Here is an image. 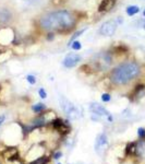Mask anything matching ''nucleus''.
I'll return each instance as SVG.
<instances>
[{
	"label": "nucleus",
	"mask_w": 145,
	"mask_h": 164,
	"mask_svg": "<svg viewBox=\"0 0 145 164\" xmlns=\"http://www.w3.org/2000/svg\"><path fill=\"white\" fill-rule=\"evenodd\" d=\"M0 164H1V163H0Z\"/></svg>",
	"instance_id": "72a5a7b5"
},
{
	"label": "nucleus",
	"mask_w": 145,
	"mask_h": 164,
	"mask_svg": "<svg viewBox=\"0 0 145 164\" xmlns=\"http://www.w3.org/2000/svg\"><path fill=\"white\" fill-rule=\"evenodd\" d=\"M141 66L134 60H126L109 72V81L115 85H126L141 74Z\"/></svg>",
	"instance_id": "f03ea898"
},
{
	"label": "nucleus",
	"mask_w": 145,
	"mask_h": 164,
	"mask_svg": "<svg viewBox=\"0 0 145 164\" xmlns=\"http://www.w3.org/2000/svg\"><path fill=\"white\" fill-rule=\"evenodd\" d=\"M108 146V138L106 133H100L99 136L96 138L95 141V151L97 153H102V151Z\"/></svg>",
	"instance_id": "9b49d317"
},
{
	"label": "nucleus",
	"mask_w": 145,
	"mask_h": 164,
	"mask_svg": "<svg viewBox=\"0 0 145 164\" xmlns=\"http://www.w3.org/2000/svg\"><path fill=\"white\" fill-rule=\"evenodd\" d=\"M48 163H49V158L44 155V156H39L36 160L32 161L30 164H48Z\"/></svg>",
	"instance_id": "6ab92c4d"
},
{
	"label": "nucleus",
	"mask_w": 145,
	"mask_h": 164,
	"mask_svg": "<svg viewBox=\"0 0 145 164\" xmlns=\"http://www.w3.org/2000/svg\"><path fill=\"white\" fill-rule=\"evenodd\" d=\"M0 90H1V87H0Z\"/></svg>",
	"instance_id": "2f4dec72"
},
{
	"label": "nucleus",
	"mask_w": 145,
	"mask_h": 164,
	"mask_svg": "<svg viewBox=\"0 0 145 164\" xmlns=\"http://www.w3.org/2000/svg\"><path fill=\"white\" fill-rule=\"evenodd\" d=\"M51 127L54 128L55 130L57 132H59L61 136H67L70 130H71V127H70V125L68 124V122H66V120H62L61 118H55L54 120H51Z\"/></svg>",
	"instance_id": "0eeeda50"
},
{
	"label": "nucleus",
	"mask_w": 145,
	"mask_h": 164,
	"mask_svg": "<svg viewBox=\"0 0 145 164\" xmlns=\"http://www.w3.org/2000/svg\"><path fill=\"white\" fill-rule=\"evenodd\" d=\"M145 90V85H143V84H139V85H136L135 89H134V91H133V93H132L131 97L134 100V99H136V97H139V96L144 92Z\"/></svg>",
	"instance_id": "f3484780"
},
{
	"label": "nucleus",
	"mask_w": 145,
	"mask_h": 164,
	"mask_svg": "<svg viewBox=\"0 0 145 164\" xmlns=\"http://www.w3.org/2000/svg\"><path fill=\"white\" fill-rule=\"evenodd\" d=\"M79 13L68 9H58L43 14L38 20V27L43 32H72L79 22Z\"/></svg>",
	"instance_id": "f257e3e1"
},
{
	"label": "nucleus",
	"mask_w": 145,
	"mask_h": 164,
	"mask_svg": "<svg viewBox=\"0 0 145 164\" xmlns=\"http://www.w3.org/2000/svg\"><path fill=\"white\" fill-rule=\"evenodd\" d=\"M90 110L92 112L93 115H97V116H108L110 115L109 110L99 103H91L90 104Z\"/></svg>",
	"instance_id": "1a4fd4ad"
},
{
	"label": "nucleus",
	"mask_w": 145,
	"mask_h": 164,
	"mask_svg": "<svg viewBox=\"0 0 145 164\" xmlns=\"http://www.w3.org/2000/svg\"><path fill=\"white\" fill-rule=\"evenodd\" d=\"M142 14H143V17H144V18H145V9L143 10V12H142Z\"/></svg>",
	"instance_id": "c756f323"
},
{
	"label": "nucleus",
	"mask_w": 145,
	"mask_h": 164,
	"mask_svg": "<svg viewBox=\"0 0 145 164\" xmlns=\"http://www.w3.org/2000/svg\"><path fill=\"white\" fill-rule=\"evenodd\" d=\"M116 22L118 23V25L120 24V23H122L123 22V19H122V17H118V19L116 20Z\"/></svg>",
	"instance_id": "c85d7f7f"
},
{
	"label": "nucleus",
	"mask_w": 145,
	"mask_h": 164,
	"mask_svg": "<svg viewBox=\"0 0 145 164\" xmlns=\"http://www.w3.org/2000/svg\"><path fill=\"white\" fill-rule=\"evenodd\" d=\"M143 28H144V30H145V23H144V24H143Z\"/></svg>",
	"instance_id": "7c9ffc66"
},
{
	"label": "nucleus",
	"mask_w": 145,
	"mask_h": 164,
	"mask_svg": "<svg viewBox=\"0 0 145 164\" xmlns=\"http://www.w3.org/2000/svg\"><path fill=\"white\" fill-rule=\"evenodd\" d=\"M46 109H47V107H46V105L44 103H36L35 105L32 106V110L36 114H41Z\"/></svg>",
	"instance_id": "a211bd4d"
},
{
	"label": "nucleus",
	"mask_w": 145,
	"mask_h": 164,
	"mask_svg": "<svg viewBox=\"0 0 145 164\" xmlns=\"http://www.w3.org/2000/svg\"><path fill=\"white\" fill-rule=\"evenodd\" d=\"M117 3V0H102L98 6V12L99 13H107L113 9V7Z\"/></svg>",
	"instance_id": "f8f14e48"
},
{
	"label": "nucleus",
	"mask_w": 145,
	"mask_h": 164,
	"mask_svg": "<svg viewBox=\"0 0 145 164\" xmlns=\"http://www.w3.org/2000/svg\"><path fill=\"white\" fill-rule=\"evenodd\" d=\"M10 56H11V51H2V53H0V63L7 61L10 58Z\"/></svg>",
	"instance_id": "412c9836"
},
{
	"label": "nucleus",
	"mask_w": 145,
	"mask_h": 164,
	"mask_svg": "<svg viewBox=\"0 0 145 164\" xmlns=\"http://www.w3.org/2000/svg\"><path fill=\"white\" fill-rule=\"evenodd\" d=\"M61 156H62V152H61V151H58V152H56L54 154V159L58 160V159H60Z\"/></svg>",
	"instance_id": "cd10ccee"
},
{
	"label": "nucleus",
	"mask_w": 145,
	"mask_h": 164,
	"mask_svg": "<svg viewBox=\"0 0 145 164\" xmlns=\"http://www.w3.org/2000/svg\"><path fill=\"white\" fill-rule=\"evenodd\" d=\"M140 12V7H137L135 5H131L128 6L126 8V13L129 15V17H134L136 14Z\"/></svg>",
	"instance_id": "dca6fc26"
},
{
	"label": "nucleus",
	"mask_w": 145,
	"mask_h": 164,
	"mask_svg": "<svg viewBox=\"0 0 145 164\" xmlns=\"http://www.w3.org/2000/svg\"><path fill=\"white\" fill-rule=\"evenodd\" d=\"M6 119H7V116H6V114L0 115V127L3 125V123L6 122Z\"/></svg>",
	"instance_id": "bb28decb"
},
{
	"label": "nucleus",
	"mask_w": 145,
	"mask_h": 164,
	"mask_svg": "<svg viewBox=\"0 0 145 164\" xmlns=\"http://www.w3.org/2000/svg\"><path fill=\"white\" fill-rule=\"evenodd\" d=\"M56 34H57V33H55V32H47L46 33V40L48 42L54 41L55 37H56Z\"/></svg>",
	"instance_id": "b1692460"
},
{
	"label": "nucleus",
	"mask_w": 145,
	"mask_h": 164,
	"mask_svg": "<svg viewBox=\"0 0 145 164\" xmlns=\"http://www.w3.org/2000/svg\"><path fill=\"white\" fill-rule=\"evenodd\" d=\"M25 79H26V81L28 82L31 85H35V84H36L37 79L34 74H27L26 77H25Z\"/></svg>",
	"instance_id": "4be33fe9"
},
{
	"label": "nucleus",
	"mask_w": 145,
	"mask_h": 164,
	"mask_svg": "<svg viewBox=\"0 0 145 164\" xmlns=\"http://www.w3.org/2000/svg\"><path fill=\"white\" fill-rule=\"evenodd\" d=\"M70 48H71L73 51H79V50L82 49V43L79 41V40H75L74 42H72V43H71Z\"/></svg>",
	"instance_id": "aec40b11"
},
{
	"label": "nucleus",
	"mask_w": 145,
	"mask_h": 164,
	"mask_svg": "<svg viewBox=\"0 0 145 164\" xmlns=\"http://www.w3.org/2000/svg\"><path fill=\"white\" fill-rule=\"evenodd\" d=\"M137 136L141 139H144L145 138V129L144 128H139L137 129Z\"/></svg>",
	"instance_id": "a878e982"
},
{
	"label": "nucleus",
	"mask_w": 145,
	"mask_h": 164,
	"mask_svg": "<svg viewBox=\"0 0 145 164\" xmlns=\"http://www.w3.org/2000/svg\"><path fill=\"white\" fill-rule=\"evenodd\" d=\"M58 164H61V163H58Z\"/></svg>",
	"instance_id": "473e14b6"
},
{
	"label": "nucleus",
	"mask_w": 145,
	"mask_h": 164,
	"mask_svg": "<svg viewBox=\"0 0 145 164\" xmlns=\"http://www.w3.org/2000/svg\"><path fill=\"white\" fill-rule=\"evenodd\" d=\"M110 100H111V95H110L109 93L104 92V93L102 94V101H103L104 103H108V102H110Z\"/></svg>",
	"instance_id": "5701e85b"
},
{
	"label": "nucleus",
	"mask_w": 145,
	"mask_h": 164,
	"mask_svg": "<svg viewBox=\"0 0 145 164\" xmlns=\"http://www.w3.org/2000/svg\"><path fill=\"white\" fill-rule=\"evenodd\" d=\"M20 43L17 40V33L12 27L1 26L0 27V46L19 45Z\"/></svg>",
	"instance_id": "20e7f679"
},
{
	"label": "nucleus",
	"mask_w": 145,
	"mask_h": 164,
	"mask_svg": "<svg viewBox=\"0 0 145 164\" xmlns=\"http://www.w3.org/2000/svg\"><path fill=\"white\" fill-rule=\"evenodd\" d=\"M115 61V54L111 50H105L96 54L90 63L93 72L94 71H104L106 69L110 68V66Z\"/></svg>",
	"instance_id": "7ed1b4c3"
},
{
	"label": "nucleus",
	"mask_w": 145,
	"mask_h": 164,
	"mask_svg": "<svg viewBox=\"0 0 145 164\" xmlns=\"http://www.w3.org/2000/svg\"><path fill=\"white\" fill-rule=\"evenodd\" d=\"M38 95H39V97L43 99V100L47 97V92H46V90L44 89V88H41V89L38 90Z\"/></svg>",
	"instance_id": "393cba45"
},
{
	"label": "nucleus",
	"mask_w": 145,
	"mask_h": 164,
	"mask_svg": "<svg viewBox=\"0 0 145 164\" xmlns=\"http://www.w3.org/2000/svg\"><path fill=\"white\" fill-rule=\"evenodd\" d=\"M59 103L62 110L64 112V114L68 116L70 119H77L80 117L81 112L79 110V107H77L73 104L71 101H69L66 96L60 95L59 96Z\"/></svg>",
	"instance_id": "39448f33"
},
{
	"label": "nucleus",
	"mask_w": 145,
	"mask_h": 164,
	"mask_svg": "<svg viewBox=\"0 0 145 164\" xmlns=\"http://www.w3.org/2000/svg\"><path fill=\"white\" fill-rule=\"evenodd\" d=\"M87 30H88V27L84 26L83 28H80V30H77V31H75V32L73 33V35H71V37H70V40H69V42H68V47H70L71 43L74 42L75 40H77V38L81 36L82 34H84V32H86Z\"/></svg>",
	"instance_id": "ddd939ff"
},
{
	"label": "nucleus",
	"mask_w": 145,
	"mask_h": 164,
	"mask_svg": "<svg viewBox=\"0 0 145 164\" xmlns=\"http://www.w3.org/2000/svg\"><path fill=\"white\" fill-rule=\"evenodd\" d=\"M12 12L8 8H1L0 9V25L1 26H7L11 21H12Z\"/></svg>",
	"instance_id": "9d476101"
},
{
	"label": "nucleus",
	"mask_w": 145,
	"mask_h": 164,
	"mask_svg": "<svg viewBox=\"0 0 145 164\" xmlns=\"http://www.w3.org/2000/svg\"><path fill=\"white\" fill-rule=\"evenodd\" d=\"M82 61V57L77 53H69L64 56L62 60V66L67 69H71L77 67V65Z\"/></svg>",
	"instance_id": "6e6552de"
},
{
	"label": "nucleus",
	"mask_w": 145,
	"mask_h": 164,
	"mask_svg": "<svg viewBox=\"0 0 145 164\" xmlns=\"http://www.w3.org/2000/svg\"><path fill=\"white\" fill-rule=\"evenodd\" d=\"M137 142H130L126 147V155H136Z\"/></svg>",
	"instance_id": "2eb2a0df"
},
{
	"label": "nucleus",
	"mask_w": 145,
	"mask_h": 164,
	"mask_svg": "<svg viewBox=\"0 0 145 164\" xmlns=\"http://www.w3.org/2000/svg\"><path fill=\"white\" fill-rule=\"evenodd\" d=\"M117 28H118V23L116 22V20H108V21H106L100 25L98 32H99L102 36L109 37L113 36V34L116 33Z\"/></svg>",
	"instance_id": "423d86ee"
},
{
	"label": "nucleus",
	"mask_w": 145,
	"mask_h": 164,
	"mask_svg": "<svg viewBox=\"0 0 145 164\" xmlns=\"http://www.w3.org/2000/svg\"><path fill=\"white\" fill-rule=\"evenodd\" d=\"M17 153H19L18 148H15V147H13V148H7V149L2 152V156L9 161V160L11 159L14 154H17Z\"/></svg>",
	"instance_id": "4468645a"
}]
</instances>
